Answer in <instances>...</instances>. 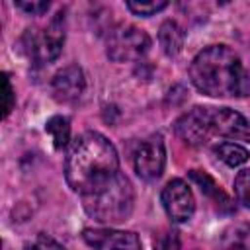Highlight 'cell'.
<instances>
[{
    "label": "cell",
    "instance_id": "obj_1",
    "mask_svg": "<svg viewBox=\"0 0 250 250\" xmlns=\"http://www.w3.org/2000/svg\"><path fill=\"white\" fill-rule=\"evenodd\" d=\"M119 172V156L115 146L100 133L88 131L80 135L64 160V178L72 191L84 195L105 184Z\"/></svg>",
    "mask_w": 250,
    "mask_h": 250
},
{
    "label": "cell",
    "instance_id": "obj_2",
    "mask_svg": "<svg viewBox=\"0 0 250 250\" xmlns=\"http://www.w3.org/2000/svg\"><path fill=\"white\" fill-rule=\"evenodd\" d=\"M189 78L201 94L211 98L246 96L250 92V74L227 45H211L197 53L189 64Z\"/></svg>",
    "mask_w": 250,
    "mask_h": 250
},
{
    "label": "cell",
    "instance_id": "obj_3",
    "mask_svg": "<svg viewBox=\"0 0 250 250\" xmlns=\"http://www.w3.org/2000/svg\"><path fill=\"white\" fill-rule=\"evenodd\" d=\"M135 203L131 182L117 172L100 188L82 195L84 211L100 225H117L129 219Z\"/></svg>",
    "mask_w": 250,
    "mask_h": 250
},
{
    "label": "cell",
    "instance_id": "obj_4",
    "mask_svg": "<svg viewBox=\"0 0 250 250\" xmlns=\"http://www.w3.org/2000/svg\"><path fill=\"white\" fill-rule=\"evenodd\" d=\"M64 12H57L43 29H27L23 35V49L37 64L53 62L64 45Z\"/></svg>",
    "mask_w": 250,
    "mask_h": 250
},
{
    "label": "cell",
    "instance_id": "obj_5",
    "mask_svg": "<svg viewBox=\"0 0 250 250\" xmlns=\"http://www.w3.org/2000/svg\"><path fill=\"white\" fill-rule=\"evenodd\" d=\"M148 49H150L148 33L131 23H121L113 27L105 41V53L113 62L139 61L141 57L146 55Z\"/></svg>",
    "mask_w": 250,
    "mask_h": 250
},
{
    "label": "cell",
    "instance_id": "obj_6",
    "mask_svg": "<svg viewBox=\"0 0 250 250\" xmlns=\"http://www.w3.org/2000/svg\"><path fill=\"white\" fill-rule=\"evenodd\" d=\"M133 164L135 172L141 180L152 182L160 178L166 164V148L160 135H152L145 141H141L133 152Z\"/></svg>",
    "mask_w": 250,
    "mask_h": 250
},
{
    "label": "cell",
    "instance_id": "obj_7",
    "mask_svg": "<svg viewBox=\"0 0 250 250\" xmlns=\"http://www.w3.org/2000/svg\"><path fill=\"white\" fill-rule=\"evenodd\" d=\"M162 207L174 223H186L193 217L195 199L189 186L184 180H170L162 189Z\"/></svg>",
    "mask_w": 250,
    "mask_h": 250
},
{
    "label": "cell",
    "instance_id": "obj_8",
    "mask_svg": "<svg viewBox=\"0 0 250 250\" xmlns=\"http://www.w3.org/2000/svg\"><path fill=\"white\" fill-rule=\"evenodd\" d=\"M209 127L213 135L250 143V121L230 107H207Z\"/></svg>",
    "mask_w": 250,
    "mask_h": 250
},
{
    "label": "cell",
    "instance_id": "obj_9",
    "mask_svg": "<svg viewBox=\"0 0 250 250\" xmlns=\"http://www.w3.org/2000/svg\"><path fill=\"white\" fill-rule=\"evenodd\" d=\"M174 129H176V135L189 146H201L213 137L211 127H209L207 107H201V105L184 113L176 121Z\"/></svg>",
    "mask_w": 250,
    "mask_h": 250
},
{
    "label": "cell",
    "instance_id": "obj_10",
    "mask_svg": "<svg viewBox=\"0 0 250 250\" xmlns=\"http://www.w3.org/2000/svg\"><path fill=\"white\" fill-rule=\"evenodd\" d=\"M82 238L92 250H141V240L131 230L86 229Z\"/></svg>",
    "mask_w": 250,
    "mask_h": 250
},
{
    "label": "cell",
    "instance_id": "obj_11",
    "mask_svg": "<svg viewBox=\"0 0 250 250\" xmlns=\"http://www.w3.org/2000/svg\"><path fill=\"white\" fill-rule=\"evenodd\" d=\"M84 88H86V78H84L82 68L76 64L64 66L53 78V94L62 104L76 102L84 94Z\"/></svg>",
    "mask_w": 250,
    "mask_h": 250
},
{
    "label": "cell",
    "instance_id": "obj_12",
    "mask_svg": "<svg viewBox=\"0 0 250 250\" xmlns=\"http://www.w3.org/2000/svg\"><path fill=\"white\" fill-rule=\"evenodd\" d=\"M189 178L199 186V189L207 195V197H211L213 201H215V205L221 209V211H225V213H230L234 207H232V201L229 199V195L217 186V182L211 178V176H207L205 172H199V170H191L189 172Z\"/></svg>",
    "mask_w": 250,
    "mask_h": 250
},
{
    "label": "cell",
    "instance_id": "obj_13",
    "mask_svg": "<svg viewBox=\"0 0 250 250\" xmlns=\"http://www.w3.org/2000/svg\"><path fill=\"white\" fill-rule=\"evenodd\" d=\"M184 29L176 23V21H172V20H166L162 25H160V29H158V41H160V47H162V51L168 55V57H176L180 51H182V47H184Z\"/></svg>",
    "mask_w": 250,
    "mask_h": 250
},
{
    "label": "cell",
    "instance_id": "obj_14",
    "mask_svg": "<svg viewBox=\"0 0 250 250\" xmlns=\"http://www.w3.org/2000/svg\"><path fill=\"white\" fill-rule=\"evenodd\" d=\"M219 250H250V225L238 223L229 227L221 236Z\"/></svg>",
    "mask_w": 250,
    "mask_h": 250
},
{
    "label": "cell",
    "instance_id": "obj_15",
    "mask_svg": "<svg viewBox=\"0 0 250 250\" xmlns=\"http://www.w3.org/2000/svg\"><path fill=\"white\" fill-rule=\"evenodd\" d=\"M213 152L217 154L219 160H223L227 166H232V168L244 164L250 158L248 150L236 143H219V145H215Z\"/></svg>",
    "mask_w": 250,
    "mask_h": 250
},
{
    "label": "cell",
    "instance_id": "obj_16",
    "mask_svg": "<svg viewBox=\"0 0 250 250\" xmlns=\"http://www.w3.org/2000/svg\"><path fill=\"white\" fill-rule=\"evenodd\" d=\"M45 131L51 135L55 148H64L68 145V141H70V123L62 115L51 117L47 121V125H45Z\"/></svg>",
    "mask_w": 250,
    "mask_h": 250
},
{
    "label": "cell",
    "instance_id": "obj_17",
    "mask_svg": "<svg viewBox=\"0 0 250 250\" xmlns=\"http://www.w3.org/2000/svg\"><path fill=\"white\" fill-rule=\"evenodd\" d=\"M234 195L238 203L250 209V168H244L234 178Z\"/></svg>",
    "mask_w": 250,
    "mask_h": 250
},
{
    "label": "cell",
    "instance_id": "obj_18",
    "mask_svg": "<svg viewBox=\"0 0 250 250\" xmlns=\"http://www.w3.org/2000/svg\"><path fill=\"white\" fill-rule=\"evenodd\" d=\"M166 6H168L166 0H150V2H133V0H129V2H127V8H129L133 14L145 16V18L158 14V12L164 10Z\"/></svg>",
    "mask_w": 250,
    "mask_h": 250
},
{
    "label": "cell",
    "instance_id": "obj_19",
    "mask_svg": "<svg viewBox=\"0 0 250 250\" xmlns=\"http://www.w3.org/2000/svg\"><path fill=\"white\" fill-rule=\"evenodd\" d=\"M152 250H180V236L176 230H164L154 238Z\"/></svg>",
    "mask_w": 250,
    "mask_h": 250
},
{
    "label": "cell",
    "instance_id": "obj_20",
    "mask_svg": "<svg viewBox=\"0 0 250 250\" xmlns=\"http://www.w3.org/2000/svg\"><path fill=\"white\" fill-rule=\"evenodd\" d=\"M2 98H4V104H2V113L4 117L10 115V111L14 109L16 105V96H14V88H12V82H10V76L4 72L2 74Z\"/></svg>",
    "mask_w": 250,
    "mask_h": 250
},
{
    "label": "cell",
    "instance_id": "obj_21",
    "mask_svg": "<svg viewBox=\"0 0 250 250\" xmlns=\"http://www.w3.org/2000/svg\"><path fill=\"white\" fill-rule=\"evenodd\" d=\"M20 10H23V12H27V14H31V16H41L43 12H47L49 10V2L47 0H18V2H14Z\"/></svg>",
    "mask_w": 250,
    "mask_h": 250
},
{
    "label": "cell",
    "instance_id": "obj_22",
    "mask_svg": "<svg viewBox=\"0 0 250 250\" xmlns=\"http://www.w3.org/2000/svg\"><path fill=\"white\" fill-rule=\"evenodd\" d=\"M23 250H64L55 238L47 236V234H39L31 244H27Z\"/></svg>",
    "mask_w": 250,
    "mask_h": 250
}]
</instances>
